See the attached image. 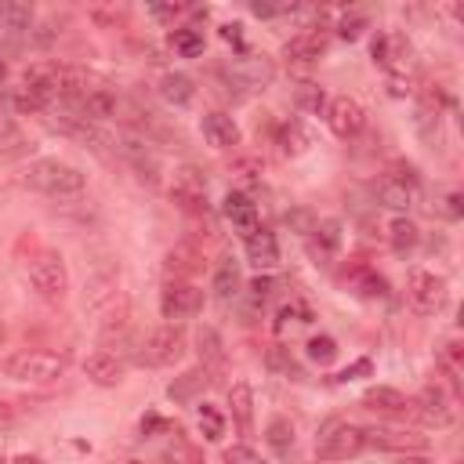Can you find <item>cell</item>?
<instances>
[{
    "mask_svg": "<svg viewBox=\"0 0 464 464\" xmlns=\"http://www.w3.org/2000/svg\"><path fill=\"white\" fill-rule=\"evenodd\" d=\"M225 464H265L250 446H228L225 450Z\"/></svg>",
    "mask_w": 464,
    "mask_h": 464,
    "instance_id": "43",
    "label": "cell"
},
{
    "mask_svg": "<svg viewBox=\"0 0 464 464\" xmlns=\"http://www.w3.org/2000/svg\"><path fill=\"white\" fill-rule=\"evenodd\" d=\"M207 384H210L207 370H203V366H196V370H185L181 377H174V381L167 384V395H170L174 402H192Z\"/></svg>",
    "mask_w": 464,
    "mask_h": 464,
    "instance_id": "23",
    "label": "cell"
},
{
    "mask_svg": "<svg viewBox=\"0 0 464 464\" xmlns=\"http://www.w3.org/2000/svg\"><path fill=\"white\" fill-rule=\"evenodd\" d=\"M4 80H7V62L0 58V83H4Z\"/></svg>",
    "mask_w": 464,
    "mask_h": 464,
    "instance_id": "53",
    "label": "cell"
},
{
    "mask_svg": "<svg viewBox=\"0 0 464 464\" xmlns=\"http://www.w3.org/2000/svg\"><path fill=\"white\" fill-rule=\"evenodd\" d=\"M290 323H312V308H308L304 301H290V304H283L279 315H276V330L283 334Z\"/></svg>",
    "mask_w": 464,
    "mask_h": 464,
    "instance_id": "36",
    "label": "cell"
},
{
    "mask_svg": "<svg viewBox=\"0 0 464 464\" xmlns=\"http://www.w3.org/2000/svg\"><path fill=\"white\" fill-rule=\"evenodd\" d=\"M199 265H203V261H199V250H196V246H174V250L167 254V261H163L167 276H174V279H181V276L196 272Z\"/></svg>",
    "mask_w": 464,
    "mask_h": 464,
    "instance_id": "30",
    "label": "cell"
},
{
    "mask_svg": "<svg viewBox=\"0 0 464 464\" xmlns=\"http://www.w3.org/2000/svg\"><path fill=\"white\" fill-rule=\"evenodd\" d=\"M265 442H268V450H272L279 460H286V457L294 453V424H290L286 417H272L268 428H265Z\"/></svg>",
    "mask_w": 464,
    "mask_h": 464,
    "instance_id": "28",
    "label": "cell"
},
{
    "mask_svg": "<svg viewBox=\"0 0 464 464\" xmlns=\"http://www.w3.org/2000/svg\"><path fill=\"white\" fill-rule=\"evenodd\" d=\"M326 29L323 25H308V29H301L286 47H283V54H286V62L290 65H312V62H319V54L326 51Z\"/></svg>",
    "mask_w": 464,
    "mask_h": 464,
    "instance_id": "14",
    "label": "cell"
},
{
    "mask_svg": "<svg viewBox=\"0 0 464 464\" xmlns=\"http://www.w3.org/2000/svg\"><path fill=\"white\" fill-rule=\"evenodd\" d=\"M170 47H174V54H181V58H199V54H203V33L192 29V25L170 29Z\"/></svg>",
    "mask_w": 464,
    "mask_h": 464,
    "instance_id": "31",
    "label": "cell"
},
{
    "mask_svg": "<svg viewBox=\"0 0 464 464\" xmlns=\"http://www.w3.org/2000/svg\"><path fill=\"white\" fill-rule=\"evenodd\" d=\"M326 123H330V130L337 138H355L362 130V123H366V112H362V105L355 98L337 94V98L326 102Z\"/></svg>",
    "mask_w": 464,
    "mask_h": 464,
    "instance_id": "11",
    "label": "cell"
},
{
    "mask_svg": "<svg viewBox=\"0 0 464 464\" xmlns=\"http://www.w3.org/2000/svg\"><path fill=\"white\" fill-rule=\"evenodd\" d=\"M261 170H265V163H261V160H250V156H246V160H239V163L232 167V174H239V178H243V181H250V185H254V181H261Z\"/></svg>",
    "mask_w": 464,
    "mask_h": 464,
    "instance_id": "42",
    "label": "cell"
},
{
    "mask_svg": "<svg viewBox=\"0 0 464 464\" xmlns=\"http://www.w3.org/2000/svg\"><path fill=\"white\" fill-rule=\"evenodd\" d=\"M268 366H272V370H286V373L301 377V373H297V366H294V359H286V355H283V348H272V352H268Z\"/></svg>",
    "mask_w": 464,
    "mask_h": 464,
    "instance_id": "45",
    "label": "cell"
},
{
    "mask_svg": "<svg viewBox=\"0 0 464 464\" xmlns=\"http://www.w3.org/2000/svg\"><path fill=\"white\" fill-rule=\"evenodd\" d=\"M11 464H44V460H40V457H33V453H18Z\"/></svg>",
    "mask_w": 464,
    "mask_h": 464,
    "instance_id": "51",
    "label": "cell"
},
{
    "mask_svg": "<svg viewBox=\"0 0 464 464\" xmlns=\"http://www.w3.org/2000/svg\"><path fill=\"white\" fill-rule=\"evenodd\" d=\"M362 446H366L362 428H355V424H348V420H326V428H323L319 439H315V453H319L323 460H348V457H355Z\"/></svg>",
    "mask_w": 464,
    "mask_h": 464,
    "instance_id": "4",
    "label": "cell"
},
{
    "mask_svg": "<svg viewBox=\"0 0 464 464\" xmlns=\"http://www.w3.org/2000/svg\"><path fill=\"white\" fill-rule=\"evenodd\" d=\"M228 406H232V420H236L239 435H250L254 431V388L246 381L228 384Z\"/></svg>",
    "mask_w": 464,
    "mask_h": 464,
    "instance_id": "20",
    "label": "cell"
},
{
    "mask_svg": "<svg viewBox=\"0 0 464 464\" xmlns=\"http://www.w3.org/2000/svg\"><path fill=\"white\" fill-rule=\"evenodd\" d=\"M276 145H279V152H283V156H301V152H308L312 134L304 130V123H301V120H286V123L276 130Z\"/></svg>",
    "mask_w": 464,
    "mask_h": 464,
    "instance_id": "25",
    "label": "cell"
},
{
    "mask_svg": "<svg viewBox=\"0 0 464 464\" xmlns=\"http://www.w3.org/2000/svg\"><path fill=\"white\" fill-rule=\"evenodd\" d=\"M250 11L257 18H272V14H283V11H294V7H286V4H250Z\"/></svg>",
    "mask_w": 464,
    "mask_h": 464,
    "instance_id": "48",
    "label": "cell"
},
{
    "mask_svg": "<svg viewBox=\"0 0 464 464\" xmlns=\"http://www.w3.org/2000/svg\"><path fill=\"white\" fill-rule=\"evenodd\" d=\"M308 359H312V362H319V366H330V362L337 359V341H334L330 334L312 337V341H308Z\"/></svg>",
    "mask_w": 464,
    "mask_h": 464,
    "instance_id": "35",
    "label": "cell"
},
{
    "mask_svg": "<svg viewBox=\"0 0 464 464\" xmlns=\"http://www.w3.org/2000/svg\"><path fill=\"white\" fill-rule=\"evenodd\" d=\"M221 76L228 80V87H239V91H261L272 83L276 76V65L268 54H243V58H232Z\"/></svg>",
    "mask_w": 464,
    "mask_h": 464,
    "instance_id": "8",
    "label": "cell"
},
{
    "mask_svg": "<svg viewBox=\"0 0 464 464\" xmlns=\"http://www.w3.org/2000/svg\"><path fill=\"white\" fill-rule=\"evenodd\" d=\"M83 373H87L98 388H116V384L123 381V359L112 355V352H94V355H87Z\"/></svg>",
    "mask_w": 464,
    "mask_h": 464,
    "instance_id": "17",
    "label": "cell"
},
{
    "mask_svg": "<svg viewBox=\"0 0 464 464\" xmlns=\"http://www.w3.org/2000/svg\"><path fill=\"white\" fill-rule=\"evenodd\" d=\"M4 377L18 381V384H54L65 373V359L58 352H44V348H22L11 352L0 362Z\"/></svg>",
    "mask_w": 464,
    "mask_h": 464,
    "instance_id": "1",
    "label": "cell"
},
{
    "mask_svg": "<svg viewBox=\"0 0 464 464\" xmlns=\"http://www.w3.org/2000/svg\"><path fill=\"white\" fill-rule=\"evenodd\" d=\"M25 185L44 192V196L65 199V196H80L87 188V174L72 163H62V160H36L25 170Z\"/></svg>",
    "mask_w": 464,
    "mask_h": 464,
    "instance_id": "2",
    "label": "cell"
},
{
    "mask_svg": "<svg viewBox=\"0 0 464 464\" xmlns=\"http://www.w3.org/2000/svg\"><path fill=\"white\" fill-rule=\"evenodd\" d=\"M196 352H199V366L207 370V377L214 381V377H225V370H228V355H225V341H221V334L214 330V326H199V334H196Z\"/></svg>",
    "mask_w": 464,
    "mask_h": 464,
    "instance_id": "16",
    "label": "cell"
},
{
    "mask_svg": "<svg viewBox=\"0 0 464 464\" xmlns=\"http://www.w3.org/2000/svg\"><path fill=\"white\" fill-rule=\"evenodd\" d=\"M362 406H370V410H381V413H406V395L402 392H395V388H388V384H377V388H366V395H362Z\"/></svg>",
    "mask_w": 464,
    "mask_h": 464,
    "instance_id": "27",
    "label": "cell"
},
{
    "mask_svg": "<svg viewBox=\"0 0 464 464\" xmlns=\"http://www.w3.org/2000/svg\"><path fill=\"white\" fill-rule=\"evenodd\" d=\"M199 308H203V290L188 279H167V286L160 290V315L167 323L192 319Z\"/></svg>",
    "mask_w": 464,
    "mask_h": 464,
    "instance_id": "7",
    "label": "cell"
},
{
    "mask_svg": "<svg viewBox=\"0 0 464 464\" xmlns=\"http://www.w3.org/2000/svg\"><path fill=\"white\" fill-rule=\"evenodd\" d=\"M399 464H431V460H428L424 453H402V460H399Z\"/></svg>",
    "mask_w": 464,
    "mask_h": 464,
    "instance_id": "50",
    "label": "cell"
},
{
    "mask_svg": "<svg viewBox=\"0 0 464 464\" xmlns=\"http://www.w3.org/2000/svg\"><path fill=\"white\" fill-rule=\"evenodd\" d=\"M236 294H239V261L232 254H225L218 261V268H214V297L221 304H228Z\"/></svg>",
    "mask_w": 464,
    "mask_h": 464,
    "instance_id": "22",
    "label": "cell"
},
{
    "mask_svg": "<svg viewBox=\"0 0 464 464\" xmlns=\"http://www.w3.org/2000/svg\"><path fill=\"white\" fill-rule=\"evenodd\" d=\"M417 239H420V232H417V225L410 221V218H395L392 225H388V246L402 257V254H410L413 246H417Z\"/></svg>",
    "mask_w": 464,
    "mask_h": 464,
    "instance_id": "29",
    "label": "cell"
},
{
    "mask_svg": "<svg viewBox=\"0 0 464 464\" xmlns=\"http://www.w3.org/2000/svg\"><path fill=\"white\" fill-rule=\"evenodd\" d=\"M221 40L243 51V25H239V22H228V25H221Z\"/></svg>",
    "mask_w": 464,
    "mask_h": 464,
    "instance_id": "46",
    "label": "cell"
},
{
    "mask_svg": "<svg viewBox=\"0 0 464 464\" xmlns=\"http://www.w3.org/2000/svg\"><path fill=\"white\" fill-rule=\"evenodd\" d=\"M22 141V130L14 123V116L7 112V105H0V149H14Z\"/></svg>",
    "mask_w": 464,
    "mask_h": 464,
    "instance_id": "38",
    "label": "cell"
},
{
    "mask_svg": "<svg viewBox=\"0 0 464 464\" xmlns=\"http://www.w3.org/2000/svg\"><path fill=\"white\" fill-rule=\"evenodd\" d=\"M199 431H203L207 442H218V439L225 435V417H221L218 406H210V402L199 406Z\"/></svg>",
    "mask_w": 464,
    "mask_h": 464,
    "instance_id": "33",
    "label": "cell"
},
{
    "mask_svg": "<svg viewBox=\"0 0 464 464\" xmlns=\"http://www.w3.org/2000/svg\"><path fill=\"white\" fill-rule=\"evenodd\" d=\"M272 290H276V279H272V276H254V279H250V301H254V304L268 301Z\"/></svg>",
    "mask_w": 464,
    "mask_h": 464,
    "instance_id": "41",
    "label": "cell"
},
{
    "mask_svg": "<svg viewBox=\"0 0 464 464\" xmlns=\"http://www.w3.org/2000/svg\"><path fill=\"white\" fill-rule=\"evenodd\" d=\"M439 366H442V373H446L453 384H460V373H464V348H460V341H446V344H442Z\"/></svg>",
    "mask_w": 464,
    "mask_h": 464,
    "instance_id": "32",
    "label": "cell"
},
{
    "mask_svg": "<svg viewBox=\"0 0 464 464\" xmlns=\"http://www.w3.org/2000/svg\"><path fill=\"white\" fill-rule=\"evenodd\" d=\"M362 29H366V18H362V14H344L341 25H337V36H341V40H359Z\"/></svg>",
    "mask_w": 464,
    "mask_h": 464,
    "instance_id": "40",
    "label": "cell"
},
{
    "mask_svg": "<svg viewBox=\"0 0 464 464\" xmlns=\"http://www.w3.org/2000/svg\"><path fill=\"white\" fill-rule=\"evenodd\" d=\"M453 464H457V460H453Z\"/></svg>",
    "mask_w": 464,
    "mask_h": 464,
    "instance_id": "54",
    "label": "cell"
},
{
    "mask_svg": "<svg viewBox=\"0 0 464 464\" xmlns=\"http://www.w3.org/2000/svg\"><path fill=\"white\" fill-rule=\"evenodd\" d=\"M413 188H417L413 170H406V174H384V178H377V185H373L377 199H381L384 207H392V210H406V207L413 203Z\"/></svg>",
    "mask_w": 464,
    "mask_h": 464,
    "instance_id": "15",
    "label": "cell"
},
{
    "mask_svg": "<svg viewBox=\"0 0 464 464\" xmlns=\"http://www.w3.org/2000/svg\"><path fill=\"white\" fill-rule=\"evenodd\" d=\"M29 25H33V4H25V0H4L0 4V29L18 36V33H29Z\"/></svg>",
    "mask_w": 464,
    "mask_h": 464,
    "instance_id": "26",
    "label": "cell"
},
{
    "mask_svg": "<svg viewBox=\"0 0 464 464\" xmlns=\"http://www.w3.org/2000/svg\"><path fill=\"white\" fill-rule=\"evenodd\" d=\"M417 417H420L424 424H431V428H446V424H453L457 410H453L450 392H446L442 384H424L420 395H417Z\"/></svg>",
    "mask_w": 464,
    "mask_h": 464,
    "instance_id": "12",
    "label": "cell"
},
{
    "mask_svg": "<svg viewBox=\"0 0 464 464\" xmlns=\"http://www.w3.org/2000/svg\"><path fill=\"white\" fill-rule=\"evenodd\" d=\"M160 98H163L167 105H188V102L196 98L192 76H185V72H163V80H160Z\"/></svg>",
    "mask_w": 464,
    "mask_h": 464,
    "instance_id": "24",
    "label": "cell"
},
{
    "mask_svg": "<svg viewBox=\"0 0 464 464\" xmlns=\"http://www.w3.org/2000/svg\"><path fill=\"white\" fill-rule=\"evenodd\" d=\"M221 210H225V218H228L243 236H250V232L257 228V203H254L246 192H228Z\"/></svg>",
    "mask_w": 464,
    "mask_h": 464,
    "instance_id": "21",
    "label": "cell"
},
{
    "mask_svg": "<svg viewBox=\"0 0 464 464\" xmlns=\"http://www.w3.org/2000/svg\"><path fill=\"white\" fill-rule=\"evenodd\" d=\"M362 294H370V297H384V294H388V283H384L381 276H373V272H362Z\"/></svg>",
    "mask_w": 464,
    "mask_h": 464,
    "instance_id": "44",
    "label": "cell"
},
{
    "mask_svg": "<svg viewBox=\"0 0 464 464\" xmlns=\"http://www.w3.org/2000/svg\"><path fill=\"white\" fill-rule=\"evenodd\" d=\"M373 62L384 65V69L392 72V80H402V76L417 65V62H413V47H410V40L399 36V33H381V36L373 40Z\"/></svg>",
    "mask_w": 464,
    "mask_h": 464,
    "instance_id": "10",
    "label": "cell"
},
{
    "mask_svg": "<svg viewBox=\"0 0 464 464\" xmlns=\"http://www.w3.org/2000/svg\"><path fill=\"white\" fill-rule=\"evenodd\" d=\"M178 11H181V4H152V7H149L152 18H174Z\"/></svg>",
    "mask_w": 464,
    "mask_h": 464,
    "instance_id": "49",
    "label": "cell"
},
{
    "mask_svg": "<svg viewBox=\"0 0 464 464\" xmlns=\"http://www.w3.org/2000/svg\"><path fill=\"white\" fill-rule=\"evenodd\" d=\"M312 232H315V243L323 246V254H337V246H341V221L326 218V221H319Z\"/></svg>",
    "mask_w": 464,
    "mask_h": 464,
    "instance_id": "34",
    "label": "cell"
},
{
    "mask_svg": "<svg viewBox=\"0 0 464 464\" xmlns=\"http://www.w3.org/2000/svg\"><path fill=\"white\" fill-rule=\"evenodd\" d=\"M116 149L130 163V170L138 174V181H145L149 188L160 185V156L149 149V138H141V134H120L116 138Z\"/></svg>",
    "mask_w": 464,
    "mask_h": 464,
    "instance_id": "9",
    "label": "cell"
},
{
    "mask_svg": "<svg viewBox=\"0 0 464 464\" xmlns=\"http://www.w3.org/2000/svg\"><path fill=\"white\" fill-rule=\"evenodd\" d=\"M297 102H301V109L319 112V109L326 105V94H323V87H315V83H301V87H297Z\"/></svg>",
    "mask_w": 464,
    "mask_h": 464,
    "instance_id": "39",
    "label": "cell"
},
{
    "mask_svg": "<svg viewBox=\"0 0 464 464\" xmlns=\"http://www.w3.org/2000/svg\"><path fill=\"white\" fill-rule=\"evenodd\" d=\"M29 283H33L36 297H44L51 304L65 301V294H69V268H65L62 254H54V250L36 254L29 261Z\"/></svg>",
    "mask_w": 464,
    "mask_h": 464,
    "instance_id": "3",
    "label": "cell"
},
{
    "mask_svg": "<svg viewBox=\"0 0 464 464\" xmlns=\"http://www.w3.org/2000/svg\"><path fill=\"white\" fill-rule=\"evenodd\" d=\"M185 355V330L178 323H167L160 330H152L145 341H141V352H138V362L141 366H170Z\"/></svg>",
    "mask_w": 464,
    "mask_h": 464,
    "instance_id": "6",
    "label": "cell"
},
{
    "mask_svg": "<svg viewBox=\"0 0 464 464\" xmlns=\"http://www.w3.org/2000/svg\"><path fill=\"white\" fill-rule=\"evenodd\" d=\"M246 261L254 265V268H276L279 265V243H276V236L268 232V228H254L250 236H246Z\"/></svg>",
    "mask_w": 464,
    "mask_h": 464,
    "instance_id": "19",
    "label": "cell"
},
{
    "mask_svg": "<svg viewBox=\"0 0 464 464\" xmlns=\"http://www.w3.org/2000/svg\"><path fill=\"white\" fill-rule=\"evenodd\" d=\"M406 301L420 315H435L446 304V279L431 268H410L406 276Z\"/></svg>",
    "mask_w": 464,
    "mask_h": 464,
    "instance_id": "5",
    "label": "cell"
},
{
    "mask_svg": "<svg viewBox=\"0 0 464 464\" xmlns=\"http://www.w3.org/2000/svg\"><path fill=\"white\" fill-rule=\"evenodd\" d=\"M366 435V446H377V450H395V453H420L428 446V439L420 431H410V428H388V424H377V428H362Z\"/></svg>",
    "mask_w": 464,
    "mask_h": 464,
    "instance_id": "13",
    "label": "cell"
},
{
    "mask_svg": "<svg viewBox=\"0 0 464 464\" xmlns=\"http://www.w3.org/2000/svg\"><path fill=\"white\" fill-rule=\"evenodd\" d=\"M362 373H370V359H359V362H352V366H348V370H341L334 381H341V384H344V381H355V377H362Z\"/></svg>",
    "mask_w": 464,
    "mask_h": 464,
    "instance_id": "47",
    "label": "cell"
},
{
    "mask_svg": "<svg viewBox=\"0 0 464 464\" xmlns=\"http://www.w3.org/2000/svg\"><path fill=\"white\" fill-rule=\"evenodd\" d=\"M91 18H94L102 29H112L116 22L127 18V7H123V4H94V7H91Z\"/></svg>",
    "mask_w": 464,
    "mask_h": 464,
    "instance_id": "37",
    "label": "cell"
},
{
    "mask_svg": "<svg viewBox=\"0 0 464 464\" xmlns=\"http://www.w3.org/2000/svg\"><path fill=\"white\" fill-rule=\"evenodd\" d=\"M203 138H207V145H214V149H236L239 145V127H236V120L232 116H225V112H207L203 116Z\"/></svg>",
    "mask_w": 464,
    "mask_h": 464,
    "instance_id": "18",
    "label": "cell"
},
{
    "mask_svg": "<svg viewBox=\"0 0 464 464\" xmlns=\"http://www.w3.org/2000/svg\"><path fill=\"white\" fill-rule=\"evenodd\" d=\"M450 214H453V218L460 214V196H457V192H450Z\"/></svg>",
    "mask_w": 464,
    "mask_h": 464,
    "instance_id": "52",
    "label": "cell"
}]
</instances>
